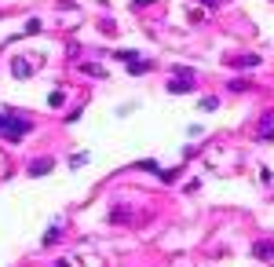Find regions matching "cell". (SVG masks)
Segmentation results:
<instances>
[{
  "instance_id": "cell-1",
  "label": "cell",
  "mask_w": 274,
  "mask_h": 267,
  "mask_svg": "<svg viewBox=\"0 0 274 267\" xmlns=\"http://www.w3.org/2000/svg\"><path fill=\"white\" fill-rule=\"evenodd\" d=\"M30 132H33V125L26 121V117H18L15 110H7V114H4V128H0V135H4V139L18 143V139H26Z\"/></svg>"
},
{
  "instance_id": "cell-2",
  "label": "cell",
  "mask_w": 274,
  "mask_h": 267,
  "mask_svg": "<svg viewBox=\"0 0 274 267\" xmlns=\"http://www.w3.org/2000/svg\"><path fill=\"white\" fill-rule=\"evenodd\" d=\"M51 158H37V161H30V176H48L51 172Z\"/></svg>"
},
{
  "instance_id": "cell-3",
  "label": "cell",
  "mask_w": 274,
  "mask_h": 267,
  "mask_svg": "<svg viewBox=\"0 0 274 267\" xmlns=\"http://www.w3.org/2000/svg\"><path fill=\"white\" fill-rule=\"evenodd\" d=\"M11 73H15L18 81H26V77H30V73H33V66H30V62H26V59H18V55H15V59H11Z\"/></svg>"
},
{
  "instance_id": "cell-4",
  "label": "cell",
  "mask_w": 274,
  "mask_h": 267,
  "mask_svg": "<svg viewBox=\"0 0 274 267\" xmlns=\"http://www.w3.org/2000/svg\"><path fill=\"white\" fill-rule=\"evenodd\" d=\"M252 256H256V260H271V256H274V242H267V238L256 242V245H252Z\"/></svg>"
},
{
  "instance_id": "cell-5",
  "label": "cell",
  "mask_w": 274,
  "mask_h": 267,
  "mask_svg": "<svg viewBox=\"0 0 274 267\" xmlns=\"http://www.w3.org/2000/svg\"><path fill=\"white\" fill-rule=\"evenodd\" d=\"M194 88V73L190 77H176V81H168V91H190Z\"/></svg>"
},
{
  "instance_id": "cell-6",
  "label": "cell",
  "mask_w": 274,
  "mask_h": 267,
  "mask_svg": "<svg viewBox=\"0 0 274 267\" xmlns=\"http://www.w3.org/2000/svg\"><path fill=\"white\" fill-rule=\"evenodd\" d=\"M260 139H274V117L271 114L263 117V125H260Z\"/></svg>"
},
{
  "instance_id": "cell-7",
  "label": "cell",
  "mask_w": 274,
  "mask_h": 267,
  "mask_svg": "<svg viewBox=\"0 0 274 267\" xmlns=\"http://www.w3.org/2000/svg\"><path fill=\"white\" fill-rule=\"evenodd\" d=\"M201 110H205V114H216V110H220V99H201Z\"/></svg>"
},
{
  "instance_id": "cell-8",
  "label": "cell",
  "mask_w": 274,
  "mask_h": 267,
  "mask_svg": "<svg viewBox=\"0 0 274 267\" xmlns=\"http://www.w3.org/2000/svg\"><path fill=\"white\" fill-rule=\"evenodd\" d=\"M84 73H88V77H106V70H102V66H84Z\"/></svg>"
},
{
  "instance_id": "cell-9",
  "label": "cell",
  "mask_w": 274,
  "mask_h": 267,
  "mask_svg": "<svg viewBox=\"0 0 274 267\" xmlns=\"http://www.w3.org/2000/svg\"><path fill=\"white\" fill-rule=\"evenodd\" d=\"M201 4H205V7H216V0H201Z\"/></svg>"
},
{
  "instance_id": "cell-10",
  "label": "cell",
  "mask_w": 274,
  "mask_h": 267,
  "mask_svg": "<svg viewBox=\"0 0 274 267\" xmlns=\"http://www.w3.org/2000/svg\"><path fill=\"white\" fill-rule=\"evenodd\" d=\"M0 128H4V114H0Z\"/></svg>"
},
{
  "instance_id": "cell-11",
  "label": "cell",
  "mask_w": 274,
  "mask_h": 267,
  "mask_svg": "<svg viewBox=\"0 0 274 267\" xmlns=\"http://www.w3.org/2000/svg\"><path fill=\"white\" fill-rule=\"evenodd\" d=\"M59 267H70V264H59Z\"/></svg>"
}]
</instances>
